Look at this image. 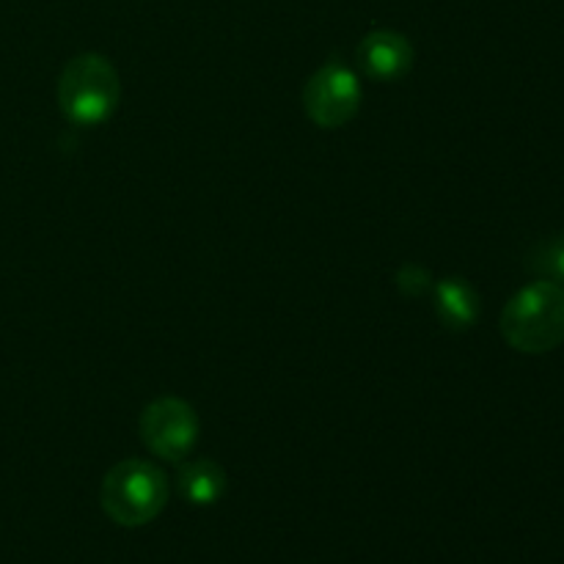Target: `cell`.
<instances>
[{
    "label": "cell",
    "instance_id": "1",
    "mask_svg": "<svg viewBox=\"0 0 564 564\" xmlns=\"http://www.w3.org/2000/svg\"><path fill=\"white\" fill-rule=\"evenodd\" d=\"M501 336L527 356H543L564 341V286L534 281L507 301L501 312Z\"/></svg>",
    "mask_w": 564,
    "mask_h": 564
},
{
    "label": "cell",
    "instance_id": "2",
    "mask_svg": "<svg viewBox=\"0 0 564 564\" xmlns=\"http://www.w3.org/2000/svg\"><path fill=\"white\" fill-rule=\"evenodd\" d=\"M121 102V77L99 53L75 55L58 77V108L72 124L99 127Z\"/></svg>",
    "mask_w": 564,
    "mask_h": 564
},
{
    "label": "cell",
    "instance_id": "3",
    "mask_svg": "<svg viewBox=\"0 0 564 564\" xmlns=\"http://www.w3.org/2000/svg\"><path fill=\"white\" fill-rule=\"evenodd\" d=\"M99 505L119 527H147L169 505V477L149 460H121L105 474Z\"/></svg>",
    "mask_w": 564,
    "mask_h": 564
},
{
    "label": "cell",
    "instance_id": "4",
    "mask_svg": "<svg viewBox=\"0 0 564 564\" xmlns=\"http://www.w3.org/2000/svg\"><path fill=\"white\" fill-rule=\"evenodd\" d=\"M361 80L350 66L339 61L319 66L303 86V108L308 119L323 130H339L350 124L361 110Z\"/></svg>",
    "mask_w": 564,
    "mask_h": 564
},
{
    "label": "cell",
    "instance_id": "5",
    "mask_svg": "<svg viewBox=\"0 0 564 564\" xmlns=\"http://www.w3.org/2000/svg\"><path fill=\"white\" fill-rule=\"evenodd\" d=\"M198 416L180 397H160L141 413V438L158 457L185 460L198 441Z\"/></svg>",
    "mask_w": 564,
    "mask_h": 564
},
{
    "label": "cell",
    "instance_id": "6",
    "mask_svg": "<svg viewBox=\"0 0 564 564\" xmlns=\"http://www.w3.org/2000/svg\"><path fill=\"white\" fill-rule=\"evenodd\" d=\"M413 58H416V53H413L411 39L397 31H389V28L367 33L361 44H358L361 69L369 77H375V80H400V77H405L413 69Z\"/></svg>",
    "mask_w": 564,
    "mask_h": 564
},
{
    "label": "cell",
    "instance_id": "7",
    "mask_svg": "<svg viewBox=\"0 0 564 564\" xmlns=\"http://www.w3.org/2000/svg\"><path fill=\"white\" fill-rule=\"evenodd\" d=\"M433 308L446 330L463 334L479 319V292L460 275H452L433 284Z\"/></svg>",
    "mask_w": 564,
    "mask_h": 564
},
{
    "label": "cell",
    "instance_id": "8",
    "mask_svg": "<svg viewBox=\"0 0 564 564\" xmlns=\"http://www.w3.org/2000/svg\"><path fill=\"white\" fill-rule=\"evenodd\" d=\"M176 485H180L182 499L191 505H218L226 494V471L215 460H193L182 466Z\"/></svg>",
    "mask_w": 564,
    "mask_h": 564
},
{
    "label": "cell",
    "instance_id": "9",
    "mask_svg": "<svg viewBox=\"0 0 564 564\" xmlns=\"http://www.w3.org/2000/svg\"><path fill=\"white\" fill-rule=\"evenodd\" d=\"M527 268L529 273L538 275L540 281L564 284V231L540 240L538 246L529 251Z\"/></svg>",
    "mask_w": 564,
    "mask_h": 564
},
{
    "label": "cell",
    "instance_id": "10",
    "mask_svg": "<svg viewBox=\"0 0 564 564\" xmlns=\"http://www.w3.org/2000/svg\"><path fill=\"white\" fill-rule=\"evenodd\" d=\"M397 286L405 297H422L427 292H433V275L422 264H405V268L397 273Z\"/></svg>",
    "mask_w": 564,
    "mask_h": 564
}]
</instances>
